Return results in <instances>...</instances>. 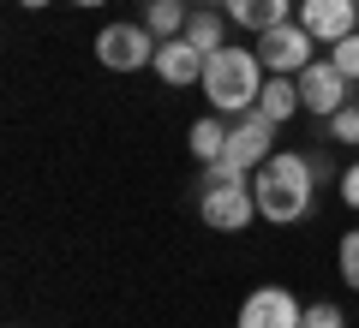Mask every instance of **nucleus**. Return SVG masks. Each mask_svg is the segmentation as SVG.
Instances as JSON below:
<instances>
[{
    "mask_svg": "<svg viewBox=\"0 0 359 328\" xmlns=\"http://www.w3.org/2000/svg\"><path fill=\"white\" fill-rule=\"evenodd\" d=\"M335 263H341V280L359 292V227H353V233H341V257H335Z\"/></svg>",
    "mask_w": 359,
    "mask_h": 328,
    "instance_id": "19",
    "label": "nucleus"
},
{
    "mask_svg": "<svg viewBox=\"0 0 359 328\" xmlns=\"http://www.w3.org/2000/svg\"><path fill=\"white\" fill-rule=\"evenodd\" d=\"M341 203H347V209H359V162L341 173Z\"/></svg>",
    "mask_w": 359,
    "mask_h": 328,
    "instance_id": "20",
    "label": "nucleus"
},
{
    "mask_svg": "<svg viewBox=\"0 0 359 328\" xmlns=\"http://www.w3.org/2000/svg\"><path fill=\"white\" fill-rule=\"evenodd\" d=\"M299 101H306V114L330 120L347 108V78L335 72V60H311L306 72H299Z\"/></svg>",
    "mask_w": 359,
    "mask_h": 328,
    "instance_id": "8",
    "label": "nucleus"
},
{
    "mask_svg": "<svg viewBox=\"0 0 359 328\" xmlns=\"http://www.w3.org/2000/svg\"><path fill=\"white\" fill-rule=\"evenodd\" d=\"M299 108H306V101H299V78L269 72V78H264V90H257V114H264L269 126H287Z\"/></svg>",
    "mask_w": 359,
    "mask_h": 328,
    "instance_id": "11",
    "label": "nucleus"
},
{
    "mask_svg": "<svg viewBox=\"0 0 359 328\" xmlns=\"http://www.w3.org/2000/svg\"><path fill=\"white\" fill-rule=\"evenodd\" d=\"M299 328H347V316H341V304H306Z\"/></svg>",
    "mask_w": 359,
    "mask_h": 328,
    "instance_id": "17",
    "label": "nucleus"
},
{
    "mask_svg": "<svg viewBox=\"0 0 359 328\" xmlns=\"http://www.w3.org/2000/svg\"><path fill=\"white\" fill-rule=\"evenodd\" d=\"M252 191H257V215H264V221H276V227H294V221H306V209H311L318 173H311L306 155L276 150V155H269V162L252 173Z\"/></svg>",
    "mask_w": 359,
    "mask_h": 328,
    "instance_id": "1",
    "label": "nucleus"
},
{
    "mask_svg": "<svg viewBox=\"0 0 359 328\" xmlns=\"http://www.w3.org/2000/svg\"><path fill=\"white\" fill-rule=\"evenodd\" d=\"M299 311H306V304L287 287H257V292H245L233 328H299Z\"/></svg>",
    "mask_w": 359,
    "mask_h": 328,
    "instance_id": "7",
    "label": "nucleus"
},
{
    "mask_svg": "<svg viewBox=\"0 0 359 328\" xmlns=\"http://www.w3.org/2000/svg\"><path fill=\"white\" fill-rule=\"evenodd\" d=\"M299 24H306L323 48H335L341 36L359 30V0H299Z\"/></svg>",
    "mask_w": 359,
    "mask_h": 328,
    "instance_id": "9",
    "label": "nucleus"
},
{
    "mask_svg": "<svg viewBox=\"0 0 359 328\" xmlns=\"http://www.w3.org/2000/svg\"><path fill=\"white\" fill-rule=\"evenodd\" d=\"M330 138L335 143H359V101H347L341 114H330Z\"/></svg>",
    "mask_w": 359,
    "mask_h": 328,
    "instance_id": "18",
    "label": "nucleus"
},
{
    "mask_svg": "<svg viewBox=\"0 0 359 328\" xmlns=\"http://www.w3.org/2000/svg\"><path fill=\"white\" fill-rule=\"evenodd\" d=\"M222 36H228V24H222V13H192V24H186V42H198V48L204 54H216L222 48Z\"/></svg>",
    "mask_w": 359,
    "mask_h": 328,
    "instance_id": "15",
    "label": "nucleus"
},
{
    "mask_svg": "<svg viewBox=\"0 0 359 328\" xmlns=\"http://www.w3.org/2000/svg\"><path fill=\"white\" fill-rule=\"evenodd\" d=\"M222 150H228V126H222V114H204L192 126V155L198 162H222Z\"/></svg>",
    "mask_w": 359,
    "mask_h": 328,
    "instance_id": "14",
    "label": "nucleus"
},
{
    "mask_svg": "<svg viewBox=\"0 0 359 328\" xmlns=\"http://www.w3.org/2000/svg\"><path fill=\"white\" fill-rule=\"evenodd\" d=\"M18 6H30V13H36V6H48V0H18Z\"/></svg>",
    "mask_w": 359,
    "mask_h": 328,
    "instance_id": "21",
    "label": "nucleus"
},
{
    "mask_svg": "<svg viewBox=\"0 0 359 328\" xmlns=\"http://www.w3.org/2000/svg\"><path fill=\"white\" fill-rule=\"evenodd\" d=\"M72 6H108V0H72Z\"/></svg>",
    "mask_w": 359,
    "mask_h": 328,
    "instance_id": "22",
    "label": "nucleus"
},
{
    "mask_svg": "<svg viewBox=\"0 0 359 328\" xmlns=\"http://www.w3.org/2000/svg\"><path fill=\"white\" fill-rule=\"evenodd\" d=\"M276 155V126H269L264 114H240V126H228V150H222V167H233V173H257V167Z\"/></svg>",
    "mask_w": 359,
    "mask_h": 328,
    "instance_id": "6",
    "label": "nucleus"
},
{
    "mask_svg": "<svg viewBox=\"0 0 359 328\" xmlns=\"http://www.w3.org/2000/svg\"><path fill=\"white\" fill-rule=\"evenodd\" d=\"M311 48H318V36H311L299 18H287V24L264 30L257 36V60H264V72H282V78H299L311 66Z\"/></svg>",
    "mask_w": 359,
    "mask_h": 328,
    "instance_id": "5",
    "label": "nucleus"
},
{
    "mask_svg": "<svg viewBox=\"0 0 359 328\" xmlns=\"http://www.w3.org/2000/svg\"><path fill=\"white\" fill-rule=\"evenodd\" d=\"M222 6H228V18L240 30H257V36L287 24V13H294V0H222Z\"/></svg>",
    "mask_w": 359,
    "mask_h": 328,
    "instance_id": "12",
    "label": "nucleus"
},
{
    "mask_svg": "<svg viewBox=\"0 0 359 328\" xmlns=\"http://www.w3.org/2000/svg\"><path fill=\"white\" fill-rule=\"evenodd\" d=\"M156 48L162 42L150 36V24H102L96 30V60L108 72H144V66H156Z\"/></svg>",
    "mask_w": 359,
    "mask_h": 328,
    "instance_id": "4",
    "label": "nucleus"
},
{
    "mask_svg": "<svg viewBox=\"0 0 359 328\" xmlns=\"http://www.w3.org/2000/svg\"><path fill=\"white\" fill-rule=\"evenodd\" d=\"M204 60H210V54L198 48V42H186V36H168L162 48H156V78H162L168 90L204 84Z\"/></svg>",
    "mask_w": 359,
    "mask_h": 328,
    "instance_id": "10",
    "label": "nucleus"
},
{
    "mask_svg": "<svg viewBox=\"0 0 359 328\" xmlns=\"http://www.w3.org/2000/svg\"><path fill=\"white\" fill-rule=\"evenodd\" d=\"M264 90V60L257 48H216L204 60V96L216 114H252Z\"/></svg>",
    "mask_w": 359,
    "mask_h": 328,
    "instance_id": "2",
    "label": "nucleus"
},
{
    "mask_svg": "<svg viewBox=\"0 0 359 328\" xmlns=\"http://www.w3.org/2000/svg\"><path fill=\"white\" fill-rule=\"evenodd\" d=\"M144 24L156 42H168V36H186L192 13H186V0H144Z\"/></svg>",
    "mask_w": 359,
    "mask_h": 328,
    "instance_id": "13",
    "label": "nucleus"
},
{
    "mask_svg": "<svg viewBox=\"0 0 359 328\" xmlns=\"http://www.w3.org/2000/svg\"><path fill=\"white\" fill-rule=\"evenodd\" d=\"M198 215L204 227L216 233H240L257 221V191H252V173H233L222 162H204V179H198Z\"/></svg>",
    "mask_w": 359,
    "mask_h": 328,
    "instance_id": "3",
    "label": "nucleus"
},
{
    "mask_svg": "<svg viewBox=\"0 0 359 328\" xmlns=\"http://www.w3.org/2000/svg\"><path fill=\"white\" fill-rule=\"evenodd\" d=\"M330 60H335V72H341L347 84H359V30L335 42V48H330Z\"/></svg>",
    "mask_w": 359,
    "mask_h": 328,
    "instance_id": "16",
    "label": "nucleus"
}]
</instances>
